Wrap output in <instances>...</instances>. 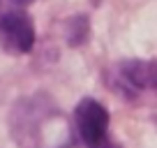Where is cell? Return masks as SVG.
<instances>
[{"instance_id":"6da1fadb","label":"cell","mask_w":157,"mask_h":148,"mask_svg":"<svg viewBox=\"0 0 157 148\" xmlns=\"http://www.w3.org/2000/svg\"><path fill=\"white\" fill-rule=\"evenodd\" d=\"M10 127L21 148H65L72 141L65 116L46 95L19 99L12 109Z\"/></svg>"},{"instance_id":"7a4b0ae2","label":"cell","mask_w":157,"mask_h":148,"mask_svg":"<svg viewBox=\"0 0 157 148\" xmlns=\"http://www.w3.org/2000/svg\"><path fill=\"white\" fill-rule=\"evenodd\" d=\"M104 81L120 97H157V60H120L104 72Z\"/></svg>"},{"instance_id":"3957f363","label":"cell","mask_w":157,"mask_h":148,"mask_svg":"<svg viewBox=\"0 0 157 148\" xmlns=\"http://www.w3.org/2000/svg\"><path fill=\"white\" fill-rule=\"evenodd\" d=\"M109 111L93 97H86L74 109V127L86 148H120L109 132Z\"/></svg>"},{"instance_id":"277c9868","label":"cell","mask_w":157,"mask_h":148,"mask_svg":"<svg viewBox=\"0 0 157 148\" xmlns=\"http://www.w3.org/2000/svg\"><path fill=\"white\" fill-rule=\"evenodd\" d=\"M0 42L12 53H28L35 46V25L23 10L0 14Z\"/></svg>"},{"instance_id":"5b68a950","label":"cell","mask_w":157,"mask_h":148,"mask_svg":"<svg viewBox=\"0 0 157 148\" xmlns=\"http://www.w3.org/2000/svg\"><path fill=\"white\" fill-rule=\"evenodd\" d=\"M67 42L69 44H81L88 37V21L86 16H76V19H69L67 23Z\"/></svg>"},{"instance_id":"8992f818","label":"cell","mask_w":157,"mask_h":148,"mask_svg":"<svg viewBox=\"0 0 157 148\" xmlns=\"http://www.w3.org/2000/svg\"><path fill=\"white\" fill-rule=\"evenodd\" d=\"M10 2H14V5H28V2H33V0H10Z\"/></svg>"}]
</instances>
